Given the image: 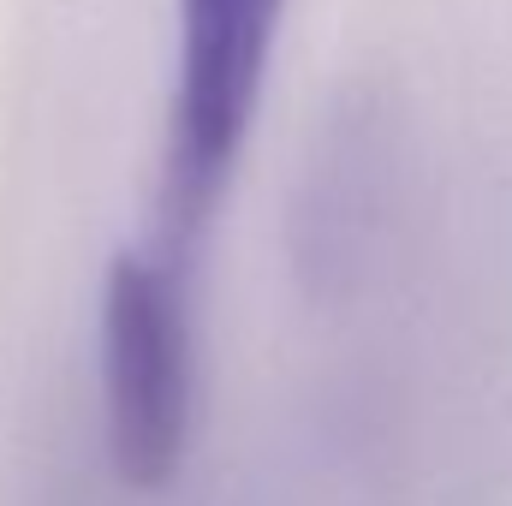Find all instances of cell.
<instances>
[{"label": "cell", "mask_w": 512, "mask_h": 506, "mask_svg": "<svg viewBox=\"0 0 512 506\" xmlns=\"http://www.w3.org/2000/svg\"><path fill=\"white\" fill-rule=\"evenodd\" d=\"M197 262L131 239L96 292V417L102 459L131 495H161L185 471L197 423Z\"/></svg>", "instance_id": "6da1fadb"}, {"label": "cell", "mask_w": 512, "mask_h": 506, "mask_svg": "<svg viewBox=\"0 0 512 506\" xmlns=\"http://www.w3.org/2000/svg\"><path fill=\"white\" fill-rule=\"evenodd\" d=\"M292 0H173V90L143 239L191 256L239 173Z\"/></svg>", "instance_id": "7a4b0ae2"}, {"label": "cell", "mask_w": 512, "mask_h": 506, "mask_svg": "<svg viewBox=\"0 0 512 506\" xmlns=\"http://www.w3.org/2000/svg\"><path fill=\"white\" fill-rule=\"evenodd\" d=\"M387 126L382 114L358 96L328 120L316 137L310 167L298 173L292 203V268L310 292L346 286L352 268L376 251L387 227Z\"/></svg>", "instance_id": "3957f363"}]
</instances>
